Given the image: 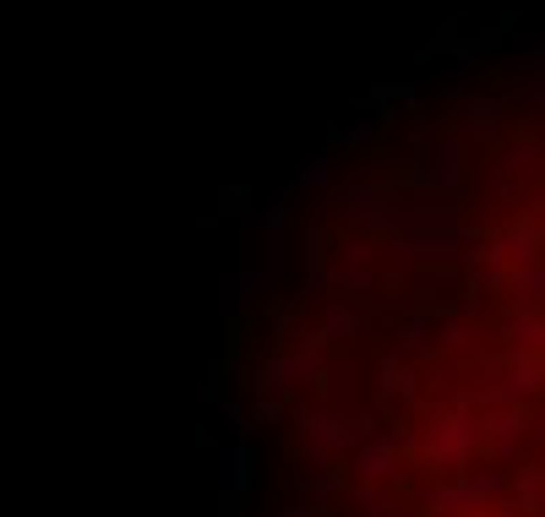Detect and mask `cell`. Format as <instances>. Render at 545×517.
<instances>
[{"label": "cell", "mask_w": 545, "mask_h": 517, "mask_svg": "<svg viewBox=\"0 0 545 517\" xmlns=\"http://www.w3.org/2000/svg\"><path fill=\"white\" fill-rule=\"evenodd\" d=\"M267 278H272V272H224V283H218V289H224V305L235 310V300H251Z\"/></svg>", "instance_id": "6da1fadb"}, {"label": "cell", "mask_w": 545, "mask_h": 517, "mask_svg": "<svg viewBox=\"0 0 545 517\" xmlns=\"http://www.w3.org/2000/svg\"><path fill=\"white\" fill-rule=\"evenodd\" d=\"M328 175H333V158H328V152H311V158H300V175H295V186L322 191V186H328Z\"/></svg>", "instance_id": "7a4b0ae2"}, {"label": "cell", "mask_w": 545, "mask_h": 517, "mask_svg": "<svg viewBox=\"0 0 545 517\" xmlns=\"http://www.w3.org/2000/svg\"><path fill=\"white\" fill-rule=\"evenodd\" d=\"M453 163H458V147L453 142H437L431 147V180L437 186H453Z\"/></svg>", "instance_id": "3957f363"}]
</instances>
